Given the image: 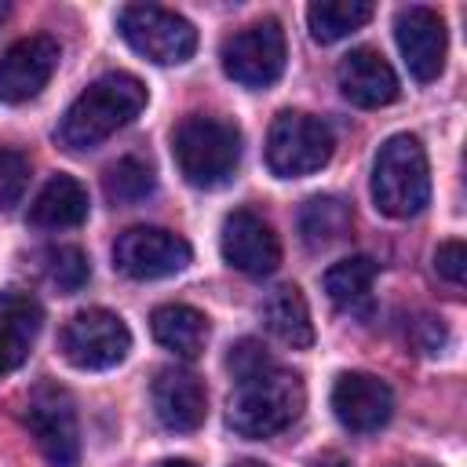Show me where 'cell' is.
Instances as JSON below:
<instances>
[{
	"instance_id": "obj_1",
	"label": "cell",
	"mask_w": 467,
	"mask_h": 467,
	"mask_svg": "<svg viewBox=\"0 0 467 467\" xmlns=\"http://www.w3.org/2000/svg\"><path fill=\"white\" fill-rule=\"evenodd\" d=\"M146 109V84L131 73H102L91 80L58 120V146L69 153L95 150L113 131L128 128Z\"/></svg>"
},
{
	"instance_id": "obj_2",
	"label": "cell",
	"mask_w": 467,
	"mask_h": 467,
	"mask_svg": "<svg viewBox=\"0 0 467 467\" xmlns=\"http://www.w3.org/2000/svg\"><path fill=\"white\" fill-rule=\"evenodd\" d=\"M306 405L303 379L277 361H270L259 372L237 376V387L226 405V420L241 438H270L299 420Z\"/></svg>"
},
{
	"instance_id": "obj_3",
	"label": "cell",
	"mask_w": 467,
	"mask_h": 467,
	"mask_svg": "<svg viewBox=\"0 0 467 467\" xmlns=\"http://www.w3.org/2000/svg\"><path fill=\"white\" fill-rule=\"evenodd\" d=\"M179 175L197 190H215L234 179L241 164V131L219 117H186L171 135Z\"/></svg>"
},
{
	"instance_id": "obj_4",
	"label": "cell",
	"mask_w": 467,
	"mask_h": 467,
	"mask_svg": "<svg viewBox=\"0 0 467 467\" xmlns=\"http://www.w3.org/2000/svg\"><path fill=\"white\" fill-rule=\"evenodd\" d=\"M372 201L390 219L420 215L431 201V164L416 135H390L372 164Z\"/></svg>"
},
{
	"instance_id": "obj_5",
	"label": "cell",
	"mask_w": 467,
	"mask_h": 467,
	"mask_svg": "<svg viewBox=\"0 0 467 467\" xmlns=\"http://www.w3.org/2000/svg\"><path fill=\"white\" fill-rule=\"evenodd\" d=\"M336 150L332 128L310 113L285 109L266 131V164L277 179H299L321 171Z\"/></svg>"
},
{
	"instance_id": "obj_6",
	"label": "cell",
	"mask_w": 467,
	"mask_h": 467,
	"mask_svg": "<svg viewBox=\"0 0 467 467\" xmlns=\"http://www.w3.org/2000/svg\"><path fill=\"white\" fill-rule=\"evenodd\" d=\"M117 29L131 51L157 66H179L197 51V29L190 18L157 7V4H128L117 15Z\"/></svg>"
},
{
	"instance_id": "obj_7",
	"label": "cell",
	"mask_w": 467,
	"mask_h": 467,
	"mask_svg": "<svg viewBox=\"0 0 467 467\" xmlns=\"http://www.w3.org/2000/svg\"><path fill=\"white\" fill-rule=\"evenodd\" d=\"M62 358L73 368L84 372H99V368H113L128 358L131 350V332L124 325L120 314L106 310V306H88L80 314H73L58 336Z\"/></svg>"
},
{
	"instance_id": "obj_8",
	"label": "cell",
	"mask_w": 467,
	"mask_h": 467,
	"mask_svg": "<svg viewBox=\"0 0 467 467\" xmlns=\"http://www.w3.org/2000/svg\"><path fill=\"white\" fill-rule=\"evenodd\" d=\"M223 73L241 84V88H270L281 73H285V58H288V47H285V29L274 22V18H263V22H252L244 29H237L234 36L223 40Z\"/></svg>"
},
{
	"instance_id": "obj_9",
	"label": "cell",
	"mask_w": 467,
	"mask_h": 467,
	"mask_svg": "<svg viewBox=\"0 0 467 467\" xmlns=\"http://www.w3.org/2000/svg\"><path fill=\"white\" fill-rule=\"evenodd\" d=\"M26 427L51 467L80 463V423L69 390L55 383H40L26 401Z\"/></svg>"
},
{
	"instance_id": "obj_10",
	"label": "cell",
	"mask_w": 467,
	"mask_h": 467,
	"mask_svg": "<svg viewBox=\"0 0 467 467\" xmlns=\"http://www.w3.org/2000/svg\"><path fill=\"white\" fill-rule=\"evenodd\" d=\"M190 259H193L190 241L161 226H131L113 244L117 270L135 281H157V277L179 274L190 266Z\"/></svg>"
},
{
	"instance_id": "obj_11",
	"label": "cell",
	"mask_w": 467,
	"mask_h": 467,
	"mask_svg": "<svg viewBox=\"0 0 467 467\" xmlns=\"http://www.w3.org/2000/svg\"><path fill=\"white\" fill-rule=\"evenodd\" d=\"M58 55H62L58 40L47 33H33V36L15 40L0 55V102L18 106V102L36 99L47 88V80L58 66Z\"/></svg>"
},
{
	"instance_id": "obj_12",
	"label": "cell",
	"mask_w": 467,
	"mask_h": 467,
	"mask_svg": "<svg viewBox=\"0 0 467 467\" xmlns=\"http://www.w3.org/2000/svg\"><path fill=\"white\" fill-rule=\"evenodd\" d=\"M394 40L401 47V58L409 66V73L420 84H431L441 77L445 69V22L434 7L423 4H409L394 15Z\"/></svg>"
},
{
	"instance_id": "obj_13",
	"label": "cell",
	"mask_w": 467,
	"mask_h": 467,
	"mask_svg": "<svg viewBox=\"0 0 467 467\" xmlns=\"http://www.w3.org/2000/svg\"><path fill=\"white\" fill-rule=\"evenodd\" d=\"M219 248H223V259L248 277H266L281 263V241L274 226L248 208H237L223 219Z\"/></svg>"
},
{
	"instance_id": "obj_14",
	"label": "cell",
	"mask_w": 467,
	"mask_h": 467,
	"mask_svg": "<svg viewBox=\"0 0 467 467\" xmlns=\"http://www.w3.org/2000/svg\"><path fill=\"white\" fill-rule=\"evenodd\" d=\"M332 412L347 431L368 434L394 416V394L372 372H343L332 383Z\"/></svg>"
},
{
	"instance_id": "obj_15",
	"label": "cell",
	"mask_w": 467,
	"mask_h": 467,
	"mask_svg": "<svg viewBox=\"0 0 467 467\" xmlns=\"http://www.w3.org/2000/svg\"><path fill=\"white\" fill-rule=\"evenodd\" d=\"M336 84H339V95L361 109L390 106L401 91L394 66L376 47H354L350 55H343L336 66Z\"/></svg>"
},
{
	"instance_id": "obj_16",
	"label": "cell",
	"mask_w": 467,
	"mask_h": 467,
	"mask_svg": "<svg viewBox=\"0 0 467 467\" xmlns=\"http://www.w3.org/2000/svg\"><path fill=\"white\" fill-rule=\"evenodd\" d=\"M150 401H153V416L179 434L197 431L208 412L204 383L186 368H161L150 387Z\"/></svg>"
},
{
	"instance_id": "obj_17",
	"label": "cell",
	"mask_w": 467,
	"mask_h": 467,
	"mask_svg": "<svg viewBox=\"0 0 467 467\" xmlns=\"http://www.w3.org/2000/svg\"><path fill=\"white\" fill-rule=\"evenodd\" d=\"M88 219V190L73 175H51L29 204V223L40 230H66Z\"/></svg>"
},
{
	"instance_id": "obj_18",
	"label": "cell",
	"mask_w": 467,
	"mask_h": 467,
	"mask_svg": "<svg viewBox=\"0 0 467 467\" xmlns=\"http://www.w3.org/2000/svg\"><path fill=\"white\" fill-rule=\"evenodd\" d=\"M150 332L164 350L179 358H197L208 343V317L186 303H164L150 314Z\"/></svg>"
},
{
	"instance_id": "obj_19",
	"label": "cell",
	"mask_w": 467,
	"mask_h": 467,
	"mask_svg": "<svg viewBox=\"0 0 467 467\" xmlns=\"http://www.w3.org/2000/svg\"><path fill=\"white\" fill-rule=\"evenodd\" d=\"M263 321L266 328L292 350H303L314 343V321H310V306L303 299V292L296 285H281L266 296L263 303Z\"/></svg>"
},
{
	"instance_id": "obj_20",
	"label": "cell",
	"mask_w": 467,
	"mask_h": 467,
	"mask_svg": "<svg viewBox=\"0 0 467 467\" xmlns=\"http://www.w3.org/2000/svg\"><path fill=\"white\" fill-rule=\"evenodd\" d=\"M372 281H376V263L368 255H350V259H339L325 270L321 285L328 292V299L347 310V314H361L368 310L372 303Z\"/></svg>"
},
{
	"instance_id": "obj_21",
	"label": "cell",
	"mask_w": 467,
	"mask_h": 467,
	"mask_svg": "<svg viewBox=\"0 0 467 467\" xmlns=\"http://www.w3.org/2000/svg\"><path fill=\"white\" fill-rule=\"evenodd\" d=\"M299 234L306 248H328L350 234V204L336 193H317L299 208Z\"/></svg>"
},
{
	"instance_id": "obj_22",
	"label": "cell",
	"mask_w": 467,
	"mask_h": 467,
	"mask_svg": "<svg viewBox=\"0 0 467 467\" xmlns=\"http://www.w3.org/2000/svg\"><path fill=\"white\" fill-rule=\"evenodd\" d=\"M372 18L368 0H317L306 7V26L317 44H336Z\"/></svg>"
},
{
	"instance_id": "obj_23",
	"label": "cell",
	"mask_w": 467,
	"mask_h": 467,
	"mask_svg": "<svg viewBox=\"0 0 467 467\" xmlns=\"http://www.w3.org/2000/svg\"><path fill=\"white\" fill-rule=\"evenodd\" d=\"M153 186H157L153 164L142 161V157H120L102 175V190H106V197L113 204H139V201H146L153 193Z\"/></svg>"
},
{
	"instance_id": "obj_24",
	"label": "cell",
	"mask_w": 467,
	"mask_h": 467,
	"mask_svg": "<svg viewBox=\"0 0 467 467\" xmlns=\"http://www.w3.org/2000/svg\"><path fill=\"white\" fill-rule=\"evenodd\" d=\"M44 274H47V281H51L58 292L73 296V292H80V288L88 285L91 263H88V255H84L77 244H58V248H47V255H44Z\"/></svg>"
},
{
	"instance_id": "obj_25",
	"label": "cell",
	"mask_w": 467,
	"mask_h": 467,
	"mask_svg": "<svg viewBox=\"0 0 467 467\" xmlns=\"http://www.w3.org/2000/svg\"><path fill=\"white\" fill-rule=\"evenodd\" d=\"M29 186V161L18 150L0 146V212L15 208Z\"/></svg>"
},
{
	"instance_id": "obj_26",
	"label": "cell",
	"mask_w": 467,
	"mask_h": 467,
	"mask_svg": "<svg viewBox=\"0 0 467 467\" xmlns=\"http://www.w3.org/2000/svg\"><path fill=\"white\" fill-rule=\"evenodd\" d=\"M40 321H44V310L29 292H22V288H4L0 292V325H15V328H26V332L36 336Z\"/></svg>"
},
{
	"instance_id": "obj_27",
	"label": "cell",
	"mask_w": 467,
	"mask_h": 467,
	"mask_svg": "<svg viewBox=\"0 0 467 467\" xmlns=\"http://www.w3.org/2000/svg\"><path fill=\"white\" fill-rule=\"evenodd\" d=\"M274 358L266 354V347L259 343V339H241V343H234L230 347V354H226V368L234 372V379L237 376H248V372H259V368H266Z\"/></svg>"
},
{
	"instance_id": "obj_28",
	"label": "cell",
	"mask_w": 467,
	"mask_h": 467,
	"mask_svg": "<svg viewBox=\"0 0 467 467\" xmlns=\"http://www.w3.org/2000/svg\"><path fill=\"white\" fill-rule=\"evenodd\" d=\"M29 343H33V332L15 328V325H0V376L15 372L29 358Z\"/></svg>"
},
{
	"instance_id": "obj_29",
	"label": "cell",
	"mask_w": 467,
	"mask_h": 467,
	"mask_svg": "<svg viewBox=\"0 0 467 467\" xmlns=\"http://www.w3.org/2000/svg\"><path fill=\"white\" fill-rule=\"evenodd\" d=\"M434 266H438V274H441L449 285L460 288V285L467 281V248H463V241H445V244H438Z\"/></svg>"
},
{
	"instance_id": "obj_30",
	"label": "cell",
	"mask_w": 467,
	"mask_h": 467,
	"mask_svg": "<svg viewBox=\"0 0 467 467\" xmlns=\"http://www.w3.org/2000/svg\"><path fill=\"white\" fill-rule=\"evenodd\" d=\"M157 467H197V463H190V460H161Z\"/></svg>"
},
{
	"instance_id": "obj_31",
	"label": "cell",
	"mask_w": 467,
	"mask_h": 467,
	"mask_svg": "<svg viewBox=\"0 0 467 467\" xmlns=\"http://www.w3.org/2000/svg\"><path fill=\"white\" fill-rule=\"evenodd\" d=\"M234 467H263L259 460H241V463H234Z\"/></svg>"
},
{
	"instance_id": "obj_32",
	"label": "cell",
	"mask_w": 467,
	"mask_h": 467,
	"mask_svg": "<svg viewBox=\"0 0 467 467\" xmlns=\"http://www.w3.org/2000/svg\"><path fill=\"white\" fill-rule=\"evenodd\" d=\"M314 467H343L339 460H325V463H314Z\"/></svg>"
},
{
	"instance_id": "obj_33",
	"label": "cell",
	"mask_w": 467,
	"mask_h": 467,
	"mask_svg": "<svg viewBox=\"0 0 467 467\" xmlns=\"http://www.w3.org/2000/svg\"><path fill=\"white\" fill-rule=\"evenodd\" d=\"M0 15H4V4H0Z\"/></svg>"
}]
</instances>
